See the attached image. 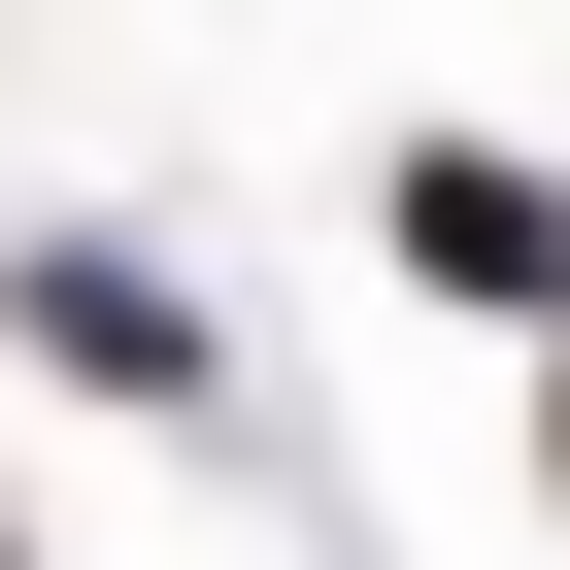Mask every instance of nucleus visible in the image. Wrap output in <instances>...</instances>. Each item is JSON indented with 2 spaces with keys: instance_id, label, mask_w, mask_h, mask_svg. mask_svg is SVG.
<instances>
[{
  "instance_id": "20e7f679",
  "label": "nucleus",
  "mask_w": 570,
  "mask_h": 570,
  "mask_svg": "<svg viewBox=\"0 0 570 570\" xmlns=\"http://www.w3.org/2000/svg\"><path fill=\"white\" fill-rule=\"evenodd\" d=\"M0 570H35V537H0Z\"/></svg>"
},
{
  "instance_id": "7ed1b4c3",
  "label": "nucleus",
  "mask_w": 570,
  "mask_h": 570,
  "mask_svg": "<svg viewBox=\"0 0 570 570\" xmlns=\"http://www.w3.org/2000/svg\"><path fill=\"white\" fill-rule=\"evenodd\" d=\"M537 503H570V336H537Z\"/></svg>"
},
{
  "instance_id": "f03ea898",
  "label": "nucleus",
  "mask_w": 570,
  "mask_h": 570,
  "mask_svg": "<svg viewBox=\"0 0 570 570\" xmlns=\"http://www.w3.org/2000/svg\"><path fill=\"white\" fill-rule=\"evenodd\" d=\"M370 235L436 268V303H503V336H570V202H537L503 135H403V168H370Z\"/></svg>"
},
{
  "instance_id": "f257e3e1",
  "label": "nucleus",
  "mask_w": 570,
  "mask_h": 570,
  "mask_svg": "<svg viewBox=\"0 0 570 570\" xmlns=\"http://www.w3.org/2000/svg\"><path fill=\"white\" fill-rule=\"evenodd\" d=\"M0 336H35L68 403H135V436H202V403H235V336L168 303V268H135V235H0Z\"/></svg>"
}]
</instances>
